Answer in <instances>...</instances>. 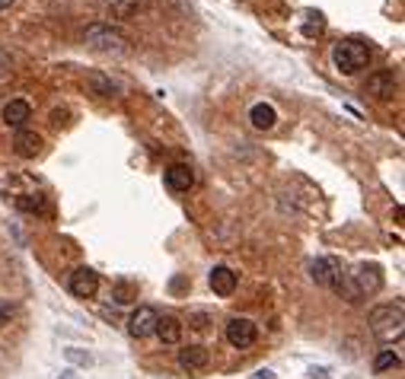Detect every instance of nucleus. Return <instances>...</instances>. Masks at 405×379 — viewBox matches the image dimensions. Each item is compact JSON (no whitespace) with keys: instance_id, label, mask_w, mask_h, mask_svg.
<instances>
[{"instance_id":"412c9836","label":"nucleus","mask_w":405,"mask_h":379,"mask_svg":"<svg viewBox=\"0 0 405 379\" xmlns=\"http://www.w3.org/2000/svg\"><path fill=\"white\" fill-rule=\"evenodd\" d=\"M90 86L100 93V96H115V83L106 80L102 74H90Z\"/></svg>"},{"instance_id":"aec40b11","label":"nucleus","mask_w":405,"mask_h":379,"mask_svg":"<svg viewBox=\"0 0 405 379\" xmlns=\"http://www.w3.org/2000/svg\"><path fill=\"white\" fill-rule=\"evenodd\" d=\"M399 367H402V360H399V354H393V351H380V354H377V360H373V370H377V373L399 370Z\"/></svg>"},{"instance_id":"f3484780","label":"nucleus","mask_w":405,"mask_h":379,"mask_svg":"<svg viewBox=\"0 0 405 379\" xmlns=\"http://www.w3.org/2000/svg\"><path fill=\"white\" fill-rule=\"evenodd\" d=\"M300 32L306 35V39H316V35L326 32V17L319 13V10H306L303 19H300Z\"/></svg>"},{"instance_id":"6ab92c4d","label":"nucleus","mask_w":405,"mask_h":379,"mask_svg":"<svg viewBox=\"0 0 405 379\" xmlns=\"http://www.w3.org/2000/svg\"><path fill=\"white\" fill-rule=\"evenodd\" d=\"M17 207H19V211H26V214H41V211H45V195H39V191L19 195V198H17Z\"/></svg>"},{"instance_id":"5701e85b","label":"nucleus","mask_w":405,"mask_h":379,"mask_svg":"<svg viewBox=\"0 0 405 379\" xmlns=\"http://www.w3.org/2000/svg\"><path fill=\"white\" fill-rule=\"evenodd\" d=\"M10 315H13V309H10L7 303H0V325H7V322H10Z\"/></svg>"},{"instance_id":"0eeeda50","label":"nucleus","mask_w":405,"mask_h":379,"mask_svg":"<svg viewBox=\"0 0 405 379\" xmlns=\"http://www.w3.org/2000/svg\"><path fill=\"white\" fill-rule=\"evenodd\" d=\"M258 338V329L256 322L243 319V315H233L230 322H227V341H230V347H240V351H246V347H252Z\"/></svg>"},{"instance_id":"a211bd4d","label":"nucleus","mask_w":405,"mask_h":379,"mask_svg":"<svg viewBox=\"0 0 405 379\" xmlns=\"http://www.w3.org/2000/svg\"><path fill=\"white\" fill-rule=\"evenodd\" d=\"M144 3H147V0H109V13L118 19H131L144 10Z\"/></svg>"},{"instance_id":"2eb2a0df","label":"nucleus","mask_w":405,"mask_h":379,"mask_svg":"<svg viewBox=\"0 0 405 379\" xmlns=\"http://www.w3.org/2000/svg\"><path fill=\"white\" fill-rule=\"evenodd\" d=\"M153 335H157L163 344H179V338H182V322L176 319V315H160Z\"/></svg>"},{"instance_id":"393cba45","label":"nucleus","mask_w":405,"mask_h":379,"mask_svg":"<svg viewBox=\"0 0 405 379\" xmlns=\"http://www.w3.org/2000/svg\"><path fill=\"white\" fill-rule=\"evenodd\" d=\"M10 3H13V0H0V13H3V10H7Z\"/></svg>"},{"instance_id":"dca6fc26","label":"nucleus","mask_w":405,"mask_h":379,"mask_svg":"<svg viewBox=\"0 0 405 379\" xmlns=\"http://www.w3.org/2000/svg\"><path fill=\"white\" fill-rule=\"evenodd\" d=\"M249 118H252V128H258V131H272L274 122H278V112H274V106H268V102H256L252 112H249Z\"/></svg>"},{"instance_id":"4468645a","label":"nucleus","mask_w":405,"mask_h":379,"mask_svg":"<svg viewBox=\"0 0 405 379\" xmlns=\"http://www.w3.org/2000/svg\"><path fill=\"white\" fill-rule=\"evenodd\" d=\"M207 347H201V344H189V347H182L179 351V367L182 370H189V373H195V370H205L207 367Z\"/></svg>"},{"instance_id":"1a4fd4ad","label":"nucleus","mask_w":405,"mask_h":379,"mask_svg":"<svg viewBox=\"0 0 405 379\" xmlns=\"http://www.w3.org/2000/svg\"><path fill=\"white\" fill-rule=\"evenodd\" d=\"M0 118H3V124H7V128L23 131L26 124H29V118H32V106H29L26 99H10L7 106L0 108Z\"/></svg>"},{"instance_id":"9d476101","label":"nucleus","mask_w":405,"mask_h":379,"mask_svg":"<svg viewBox=\"0 0 405 379\" xmlns=\"http://www.w3.org/2000/svg\"><path fill=\"white\" fill-rule=\"evenodd\" d=\"M163 182H166V188H169V191H176V195H185V191L195 185V173H191L189 163H173L169 169H166Z\"/></svg>"},{"instance_id":"f03ea898","label":"nucleus","mask_w":405,"mask_h":379,"mask_svg":"<svg viewBox=\"0 0 405 379\" xmlns=\"http://www.w3.org/2000/svg\"><path fill=\"white\" fill-rule=\"evenodd\" d=\"M370 331L383 344H393V341L402 338L405 331V309H402V300L396 303H383V306H373L370 309Z\"/></svg>"},{"instance_id":"20e7f679","label":"nucleus","mask_w":405,"mask_h":379,"mask_svg":"<svg viewBox=\"0 0 405 379\" xmlns=\"http://www.w3.org/2000/svg\"><path fill=\"white\" fill-rule=\"evenodd\" d=\"M83 39H86V45H90L93 51H102V55H124V51H128V39H124L118 29L102 26V23L86 26Z\"/></svg>"},{"instance_id":"f257e3e1","label":"nucleus","mask_w":405,"mask_h":379,"mask_svg":"<svg viewBox=\"0 0 405 379\" xmlns=\"http://www.w3.org/2000/svg\"><path fill=\"white\" fill-rule=\"evenodd\" d=\"M383 287V268L380 264H357L355 271H345L341 284L335 287L339 297H345L348 303H357L361 297H370Z\"/></svg>"},{"instance_id":"9b49d317","label":"nucleus","mask_w":405,"mask_h":379,"mask_svg":"<svg viewBox=\"0 0 405 379\" xmlns=\"http://www.w3.org/2000/svg\"><path fill=\"white\" fill-rule=\"evenodd\" d=\"M364 93H370L377 99H393V93H396V77H393V70H377V74H370L364 83Z\"/></svg>"},{"instance_id":"f8f14e48","label":"nucleus","mask_w":405,"mask_h":379,"mask_svg":"<svg viewBox=\"0 0 405 379\" xmlns=\"http://www.w3.org/2000/svg\"><path fill=\"white\" fill-rule=\"evenodd\" d=\"M41 144H45V140H41V134H35V131H17V140H13V150H17L19 157L23 159H35L41 153Z\"/></svg>"},{"instance_id":"39448f33","label":"nucleus","mask_w":405,"mask_h":379,"mask_svg":"<svg viewBox=\"0 0 405 379\" xmlns=\"http://www.w3.org/2000/svg\"><path fill=\"white\" fill-rule=\"evenodd\" d=\"M310 278H313L319 287L335 290L341 284V278H345V268H341V262L335 255H323L310 264Z\"/></svg>"},{"instance_id":"7ed1b4c3","label":"nucleus","mask_w":405,"mask_h":379,"mask_svg":"<svg viewBox=\"0 0 405 379\" xmlns=\"http://www.w3.org/2000/svg\"><path fill=\"white\" fill-rule=\"evenodd\" d=\"M332 61H335V67H339L341 74H357L361 67L370 64V51H367L364 41H355V39H345L339 41L335 48H332Z\"/></svg>"},{"instance_id":"423d86ee","label":"nucleus","mask_w":405,"mask_h":379,"mask_svg":"<svg viewBox=\"0 0 405 379\" xmlns=\"http://www.w3.org/2000/svg\"><path fill=\"white\" fill-rule=\"evenodd\" d=\"M157 322H160V313L153 306H138V309L128 315V335L138 341L150 338V335L157 331Z\"/></svg>"},{"instance_id":"b1692460","label":"nucleus","mask_w":405,"mask_h":379,"mask_svg":"<svg viewBox=\"0 0 405 379\" xmlns=\"http://www.w3.org/2000/svg\"><path fill=\"white\" fill-rule=\"evenodd\" d=\"M256 379H274V373H272V370H262Z\"/></svg>"},{"instance_id":"6e6552de","label":"nucleus","mask_w":405,"mask_h":379,"mask_svg":"<svg viewBox=\"0 0 405 379\" xmlns=\"http://www.w3.org/2000/svg\"><path fill=\"white\" fill-rule=\"evenodd\" d=\"M67 287H70L74 297L90 300V297H96V290H100V274L93 271V268H77V271H70Z\"/></svg>"},{"instance_id":"ddd939ff","label":"nucleus","mask_w":405,"mask_h":379,"mask_svg":"<svg viewBox=\"0 0 405 379\" xmlns=\"http://www.w3.org/2000/svg\"><path fill=\"white\" fill-rule=\"evenodd\" d=\"M211 290H214L217 297H233V290H236V271H230L227 264H217L214 271H211Z\"/></svg>"},{"instance_id":"4be33fe9","label":"nucleus","mask_w":405,"mask_h":379,"mask_svg":"<svg viewBox=\"0 0 405 379\" xmlns=\"http://www.w3.org/2000/svg\"><path fill=\"white\" fill-rule=\"evenodd\" d=\"M10 70H13V61H10L7 51L0 48V80H3V77H10Z\"/></svg>"}]
</instances>
